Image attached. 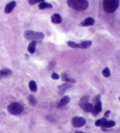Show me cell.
<instances>
[{
    "instance_id": "cell-1",
    "label": "cell",
    "mask_w": 120,
    "mask_h": 133,
    "mask_svg": "<svg viewBox=\"0 0 120 133\" xmlns=\"http://www.w3.org/2000/svg\"><path fill=\"white\" fill-rule=\"evenodd\" d=\"M67 4L76 11H85L89 6V2L87 0H68Z\"/></svg>"
},
{
    "instance_id": "cell-2",
    "label": "cell",
    "mask_w": 120,
    "mask_h": 133,
    "mask_svg": "<svg viewBox=\"0 0 120 133\" xmlns=\"http://www.w3.org/2000/svg\"><path fill=\"white\" fill-rule=\"evenodd\" d=\"M24 37L26 40H31L33 42H39L44 39V34L42 32H36V31H31V30H27L25 31Z\"/></svg>"
},
{
    "instance_id": "cell-3",
    "label": "cell",
    "mask_w": 120,
    "mask_h": 133,
    "mask_svg": "<svg viewBox=\"0 0 120 133\" xmlns=\"http://www.w3.org/2000/svg\"><path fill=\"white\" fill-rule=\"evenodd\" d=\"M119 6L118 0H107L104 2V10L107 13H114Z\"/></svg>"
},
{
    "instance_id": "cell-4",
    "label": "cell",
    "mask_w": 120,
    "mask_h": 133,
    "mask_svg": "<svg viewBox=\"0 0 120 133\" xmlns=\"http://www.w3.org/2000/svg\"><path fill=\"white\" fill-rule=\"evenodd\" d=\"M7 109H8V112L11 114L17 116V114H20L23 112V106L20 103H12V104L8 105Z\"/></svg>"
},
{
    "instance_id": "cell-5",
    "label": "cell",
    "mask_w": 120,
    "mask_h": 133,
    "mask_svg": "<svg viewBox=\"0 0 120 133\" xmlns=\"http://www.w3.org/2000/svg\"><path fill=\"white\" fill-rule=\"evenodd\" d=\"M86 124V120L84 118H81V117H74L72 119V125L73 127L75 128H79V127H83Z\"/></svg>"
},
{
    "instance_id": "cell-6",
    "label": "cell",
    "mask_w": 120,
    "mask_h": 133,
    "mask_svg": "<svg viewBox=\"0 0 120 133\" xmlns=\"http://www.w3.org/2000/svg\"><path fill=\"white\" fill-rule=\"evenodd\" d=\"M101 111V102L99 100H97L95 106H93V109H92V113L94 116H97V114Z\"/></svg>"
},
{
    "instance_id": "cell-7",
    "label": "cell",
    "mask_w": 120,
    "mask_h": 133,
    "mask_svg": "<svg viewBox=\"0 0 120 133\" xmlns=\"http://www.w3.org/2000/svg\"><path fill=\"white\" fill-rule=\"evenodd\" d=\"M72 86V83H64V84H62V85H59L58 86V93L59 94H64L68 88H70Z\"/></svg>"
},
{
    "instance_id": "cell-8",
    "label": "cell",
    "mask_w": 120,
    "mask_h": 133,
    "mask_svg": "<svg viewBox=\"0 0 120 133\" xmlns=\"http://www.w3.org/2000/svg\"><path fill=\"white\" fill-rule=\"evenodd\" d=\"M82 108L84 109V111L86 112H92V109H93V105L90 104V103H84V104H81Z\"/></svg>"
},
{
    "instance_id": "cell-9",
    "label": "cell",
    "mask_w": 120,
    "mask_h": 133,
    "mask_svg": "<svg viewBox=\"0 0 120 133\" xmlns=\"http://www.w3.org/2000/svg\"><path fill=\"white\" fill-rule=\"evenodd\" d=\"M15 6H16V2H15V1H12V2H10V3H7L6 6H5L4 12H5L6 14H10V13L14 10V8H15Z\"/></svg>"
},
{
    "instance_id": "cell-10",
    "label": "cell",
    "mask_w": 120,
    "mask_h": 133,
    "mask_svg": "<svg viewBox=\"0 0 120 133\" xmlns=\"http://www.w3.org/2000/svg\"><path fill=\"white\" fill-rule=\"evenodd\" d=\"M69 102H70V98L68 96H65V97H63V98H62V100L59 101V103L57 104V106H58V107H63V106L67 105Z\"/></svg>"
},
{
    "instance_id": "cell-11",
    "label": "cell",
    "mask_w": 120,
    "mask_h": 133,
    "mask_svg": "<svg viewBox=\"0 0 120 133\" xmlns=\"http://www.w3.org/2000/svg\"><path fill=\"white\" fill-rule=\"evenodd\" d=\"M94 22H95V20L93 19V18H87L86 20H84L83 22H82V26H91V25H93L94 24Z\"/></svg>"
},
{
    "instance_id": "cell-12",
    "label": "cell",
    "mask_w": 120,
    "mask_h": 133,
    "mask_svg": "<svg viewBox=\"0 0 120 133\" xmlns=\"http://www.w3.org/2000/svg\"><path fill=\"white\" fill-rule=\"evenodd\" d=\"M51 21H52V23L58 24V23L62 22V17L58 14H54V15H52V17H51Z\"/></svg>"
},
{
    "instance_id": "cell-13",
    "label": "cell",
    "mask_w": 120,
    "mask_h": 133,
    "mask_svg": "<svg viewBox=\"0 0 120 133\" xmlns=\"http://www.w3.org/2000/svg\"><path fill=\"white\" fill-rule=\"evenodd\" d=\"M36 45H37V42H31L28 45V52L29 53H35V51H36Z\"/></svg>"
},
{
    "instance_id": "cell-14",
    "label": "cell",
    "mask_w": 120,
    "mask_h": 133,
    "mask_svg": "<svg viewBox=\"0 0 120 133\" xmlns=\"http://www.w3.org/2000/svg\"><path fill=\"white\" fill-rule=\"evenodd\" d=\"M51 7V4L45 2V1H42L41 3H39V8L40 10H45V8H50Z\"/></svg>"
},
{
    "instance_id": "cell-15",
    "label": "cell",
    "mask_w": 120,
    "mask_h": 133,
    "mask_svg": "<svg viewBox=\"0 0 120 133\" xmlns=\"http://www.w3.org/2000/svg\"><path fill=\"white\" fill-rule=\"evenodd\" d=\"M91 42L90 41H84L82 42V44H79V48H83V49H86V48H89L91 46Z\"/></svg>"
},
{
    "instance_id": "cell-16",
    "label": "cell",
    "mask_w": 120,
    "mask_h": 133,
    "mask_svg": "<svg viewBox=\"0 0 120 133\" xmlns=\"http://www.w3.org/2000/svg\"><path fill=\"white\" fill-rule=\"evenodd\" d=\"M102 126H104L105 128H111V127H114V126H115V122H114V121H106L105 124H104Z\"/></svg>"
},
{
    "instance_id": "cell-17",
    "label": "cell",
    "mask_w": 120,
    "mask_h": 133,
    "mask_svg": "<svg viewBox=\"0 0 120 133\" xmlns=\"http://www.w3.org/2000/svg\"><path fill=\"white\" fill-rule=\"evenodd\" d=\"M12 74V71L8 70V69H2L0 71V76H8Z\"/></svg>"
},
{
    "instance_id": "cell-18",
    "label": "cell",
    "mask_w": 120,
    "mask_h": 133,
    "mask_svg": "<svg viewBox=\"0 0 120 133\" xmlns=\"http://www.w3.org/2000/svg\"><path fill=\"white\" fill-rule=\"evenodd\" d=\"M29 88H30V91L31 92H37V90H38V87H37V83L33 81V80H31L30 82H29Z\"/></svg>"
},
{
    "instance_id": "cell-19",
    "label": "cell",
    "mask_w": 120,
    "mask_h": 133,
    "mask_svg": "<svg viewBox=\"0 0 120 133\" xmlns=\"http://www.w3.org/2000/svg\"><path fill=\"white\" fill-rule=\"evenodd\" d=\"M62 79H63L64 81H66V82H69V83H70V82H72V83L74 82V80H73V79H71L70 77H68V75H67V74H65V73H64V74H62Z\"/></svg>"
},
{
    "instance_id": "cell-20",
    "label": "cell",
    "mask_w": 120,
    "mask_h": 133,
    "mask_svg": "<svg viewBox=\"0 0 120 133\" xmlns=\"http://www.w3.org/2000/svg\"><path fill=\"white\" fill-rule=\"evenodd\" d=\"M102 75H104L105 77H110V75H111V71H110V69L109 68H105L104 70H102Z\"/></svg>"
},
{
    "instance_id": "cell-21",
    "label": "cell",
    "mask_w": 120,
    "mask_h": 133,
    "mask_svg": "<svg viewBox=\"0 0 120 133\" xmlns=\"http://www.w3.org/2000/svg\"><path fill=\"white\" fill-rule=\"evenodd\" d=\"M67 45L69 46V47H72V48H79V45H78V44H76V43H74V42H71V41L68 42Z\"/></svg>"
},
{
    "instance_id": "cell-22",
    "label": "cell",
    "mask_w": 120,
    "mask_h": 133,
    "mask_svg": "<svg viewBox=\"0 0 120 133\" xmlns=\"http://www.w3.org/2000/svg\"><path fill=\"white\" fill-rule=\"evenodd\" d=\"M107 120H106V118H104V119H100V120H98V121H96V123H95V125L96 126H102L105 124V122H106Z\"/></svg>"
},
{
    "instance_id": "cell-23",
    "label": "cell",
    "mask_w": 120,
    "mask_h": 133,
    "mask_svg": "<svg viewBox=\"0 0 120 133\" xmlns=\"http://www.w3.org/2000/svg\"><path fill=\"white\" fill-rule=\"evenodd\" d=\"M28 101L30 102L31 105H36V104H37V100H36V98H35L33 96H29V97H28Z\"/></svg>"
},
{
    "instance_id": "cell-24",
    "label": "cell",
    "mask_w": 120,
    "mask_h": 133,
    "mask_svg": "<svg viewBox=\"0 0 120 133\" xmlns=\"http://www.w3.org/2000/svg\"><path fill=\"white\" fill-rule=\"evenodd\" d=\"M41 2H42L41 0H30L29 4H37V3H41Z\"/></svg>"
},
{
    "instance_id": "cell-25",
    "label": "cell",
    "mask_w": 120,
    "mask_h": 133,
    "mask_svg": "<svg viewBox=\"0 0 120 133\" xmlns=\"http://www.w3.org/2000/svg\"><path fill=\"white\" fill-rule=\"evenodd\" d=\"M51 78L54 79V80H57V79L59 78V76H58L56 73H52V75H51Z\"/></svg>"
},
{
    "instance_id": "cell-26",
    "label": "cell",
    "mask_w": 120,
    "mask_h": 133,
    "mask_svg": "<svg viewBox=\"0 0 120 133\" xmlns=\"http://www.w3.org/2000/svg\"><path fill=\"white\" fill-rule=\"evenodd\" d=\"M109 114H110V111H107V112H106V117H105V118H107V117L109 116Z\"/></svg>"
},
{
    "instance_id": "cell-27",
    "label": "cell",
    "mask_w": 120,
    "mask_h": 133,
    "mask_svg": "<svg viewBox=\"0 0 120 133\" xmlns=\"http://www.w3.org/2000/svg\"><path fill=\"white\" fill-rule=\"evenodd\" d=\"M75 133H83V132H81V131H76Z\"/></svg>"
}]
</instances>
